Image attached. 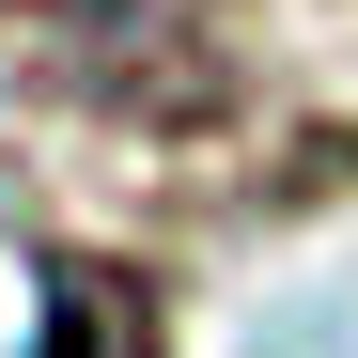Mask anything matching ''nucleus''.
Returning <instances> with one entry per match:
<instances>
[{
  "mask_svg": "<svg viewBox=\"0 0 358 358\" xmlns=\"http://www.w3.org/2000/svg\"><path fill=\"white\" fill-rule=\"evenodd\" d=\"M0 78L109 109V125H203L218 109V63L171 0H0Z\"/></svg>",
  "mask_w": 358,
  "mask_h": 358,
  "instance_id": "1",
  "label": "nucleus"
},
{
  "mask_svg": "<svg viewBox=\"0 0 358 358\" xmlns=\"http://www.w3.org/2000/svg\"><path fill=\"white\" fill-rule=\"evenodd\" d=\"M31 358H141V296L94 280V265H47V327H31Z\"/></svg>",
  "mask_w": 358,
  "mask_h": 358,
  "instance_id": "2",
  "label": "nucleus"
}]
</instances>
